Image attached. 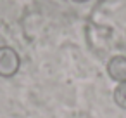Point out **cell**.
I'll use <instances>...</instances> for the list:
<instances>
[{"label":"cell","mask_w":126,"mask_h":118,"mask_svg":"<svg viewBox=\"0 0 126 118\" xmlns=\"http://www.w3.org/2000/svg\"><path fill=\"white\" fill-rule=\"evenodd\" d=\"M114 101L119 108L126 109V82H119L114 89Z\"/></svg>","instance_id":"3957f363"},{"label":"cell","mask_w":126,"mask_h":118,"mask_svg":"<svg viewBox=\"0 0 126 118\" xmlns=\"http://www.w3.org/2000/svg\"><path fill=\"white\" fill-rule=\"evenodd\" d=\"M107 73L117 83L126 82V57L124 56H114L107 63Z\"/></svg>","instance_id":"7a4b0ae2"},{"label":"cell","mask_w":126,"mask_h":118,"mask_svg":"<svg viewBox=\"0 0 126 118\" xmlns=\"http://www.w3.org/2000/svg\"><path fill=\"white\" fill-rule=\"evenodd\" d=\"M21 64L19 54L12 49V47H0V76L4 78H11L17 73Z\"/></svg>","instance_id":"6da1fadb"},{"label":"cell","mask_w":126,"mask_h":118,"mask_svg":"<svg viewBox=\"0 0 126 118\" xmlns=\"http://www.w3.org/2000/svg\"><path fill=\"white\" fill-rule=\"evenodd\" d=\"M73 2H76V4H83V2H88V0H73Z\"/></svg>","instance_id":"277c9868"}]
</instances>
